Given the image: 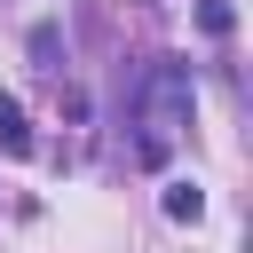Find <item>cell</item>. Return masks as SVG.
I'll use <instances>...</instances> for the list:
<instances>
[{
    "label": "cell",
    "instance_id": "6da1fadb",
    "mask_svg": "<svg viewBox=\"0 0 253 253\" xmlns=\"http://www.w3.org/2000/svg\"><path fill=\"white\" fill-rule=\"evenodd\" d=\"M190 103H198L190 63H182V55H158V63L142 71V111H150V126H190Z\"/></svg>",
    "mask_w": 253,
    "mask_h": 253
},
{
    "label": "cell",
    "instance_id": "7a4b0ae2",
    "mask_svg": "<svg viewBox=\"0 0 253 253\" xmlns=\"http://www.w3.org/2000/svg\"><path fill=\"white\" fill-rule=\"evenodd\" d=\"M32 63L40 71H63V32L55 24H32Z\"/></svg>",
    "mask_w": 253,
    "mask_h": 253
},
{
    "label": "cell",
    "instance_id": "3957f363",
    "mask_svg": "<svg viewBox=\"0 0 253 253\" xmlns=\"http://www.w3.org/2000/svg\"><path fill=\"white\" fill-rule=\"evenodd\" d=\"M198 206H206V198H198L190 182H174V190H166V213H174V221H198Z\"/></svg>",
    "mask_w": 253,
    "mask_h": 253
}]
</instances>
